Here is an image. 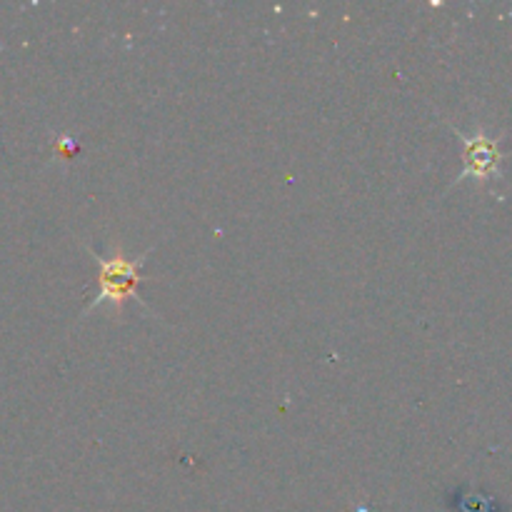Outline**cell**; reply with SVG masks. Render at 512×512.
I'll use <instances>...</instances> for the list:
<instances>
[{
    "label": "cell",
    "mask_w": 512,
    "mask_h": 512,
    "mask_svg": "<svg viewBox=\"0 0 512 512\" xmlns=\"http://www.w3.org/2000/svg\"><path fill=\"white\" fill-rule=\"evenodd\" d=\"M98 295L93 298L90 308L103 303L123 305L125 298H135L140 285V263L125 258L123 253H115L113 258H98Z\"/></svg>",
    "instance_id": "6da1fadb"
},
{
    "label": "cell",
    "mask_w": 512,
    "mask_h": 512,
    "mask_svg": "<svg viewBox=\"0 0 512 512\" xmlns=\"http://www.w3.org/2000/svg\"><path fill=\"white\" fill-rule=\"evenodd\" d=\"M463 140H465V170L460 178H465V175H473V178H480V180L488 178L500 160V153L498 148H495V143L493 140L483 138V135H463Z\"/></svg>",
    "instance_id": "7a4b0ae2"
}]
</instances>
